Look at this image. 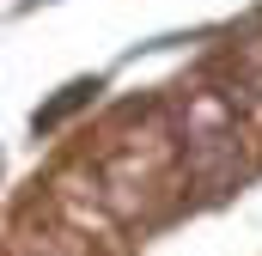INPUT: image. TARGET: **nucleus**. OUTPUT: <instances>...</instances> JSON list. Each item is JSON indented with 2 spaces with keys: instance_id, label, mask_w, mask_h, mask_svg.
I'll list each match as a JSON object with an SVG mask.
<instances>
[{
  "instance_id": "1",
  "label": "nucleus",
  "mask_w": 262,
  "mask_h": 256,
  "mask_svg": "<svg viewBox=\"0 0 262 256\" xmlns=\"http://www.w3.org/2000/svg\"><path fill=\"white\" fill-rule=\"evenodd\" d=\"M92 92H98V79H73V86H67L55 104H43V110H37V128H55L61 116H73L79 104H92Z\"/></svg>"
}]
</instances>
